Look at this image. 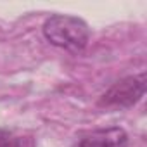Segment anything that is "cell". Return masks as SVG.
Masks as SVG:
<instances>
[{
	"mask_svg": "<svg viewBox=\"0 0 147 147\" xmlns=\"http://www.w3.org/2000/svg\"><path fill=\"white\" fill-rule=\"evenodd\" d=\"M145 94V75L126 76L109 87L99 99L97 106L107 111L130 109L133 107Z\"/></svg>",
	"mask_w": 147,
	"mask_h": 147,
	"instance_id": "cell-2",
	"label": "cell"
},
{
	"mask_svg": "<svg viewBox=\"0 0 147 147\" xmlns=\"http://www.w3.org/2000/svg\"><path fill=\"white\" fill-rule=\"evenodd\" d=\"M73 147H128V133L119 126L97 128L76 137Z\"/></svg>",
	"mask_w": 147,
	"mask_h": 147,
	"instance_id": "cell-3",
	"label": "cell"
},
{
	"mask_svg": "<svg viewBox=\"0 0 147 147\" xmlns=\"http://www.w3.org/2000/svg\"><path fill=\"white\" fill-rule=\"evenodd\" d=\"M0 147H35L33 138L0 130Z\"/></svg>",
	"mask_w": 147,
	"mask_h": 147,
	"instance_id": "cell-4",
	"label": "cell"
},
{
	"mask_svg": "<svg viewBox=\"0 0 147 147\" xmlns=\"http://www.w3.org/2000/svg\"><path fill=\"white\" fill-rule=\"evenodd\" d=\"M43 36L55 47L78 52L83 50L90 40L88 24L75 16L55 14L43 23Z\"/></svg>",
	"mask_w": 147,
	"mask_h": 147,
	"instance_id": "cell-1",
	"label": "cell"
}]
</instances>
